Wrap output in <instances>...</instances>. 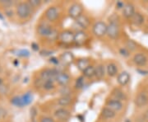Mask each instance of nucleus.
<instances>
[{
    "instance_id": "obj_19",
    "label": "nucleus",
    "mask_w": 148,
    "mask_h": 122,
    "mask_svg": "<svg viewBox=\"0 0 148 122\" xmlns=\"http://www.w3.org/2000/svg\"><path fill=\"white\" fill-rule=\"evenodd\" d=\"M106 72L110 77L116 76L117 74H118V68H117L116 64H113V63L108 64L106 67Z\"/></svg>"
},
{
    "instance_id": "obj_16",
    "label": "nucleus",
    "mask_w": 148,
    "mask_h": 122,
    "mask_svg": "<svg viewBox=\"0 0 148 122\" xmlns=\"http://www.w3.org/2000/svg\"><path fill=\"white\" fill-rule=\"evenodd\" d=\"M76 22H77V24L78 26H80L83 29H86L87 27L90 26V23L89 17H86V15H83V14L82 16H80L77 19H76Z\"/></svg>"
},
{
    "instance_id": "obj_39",
    "label": "nucleus",
    "mask_w": 148,
    "mask_h": 122,
    "mask_svg": "<svg viewBox=\"0 0 148 122\" xmlns=\"http://www.w3.org/2000/svg\"><path fill=\"white\" fill-rule=\"evenodd\" d=\"M50 62L52 63V64H58L59 63V61H58V59L57 58H55V57H53V58L50 59Z\"/></svg>"
},
{
    "instance_id": "obj_20",
    "label": "nucleus",
    "mask_w": 148,
    "mask_h": 122,
    "mask_svg": "<svg viewBox=\"0 0 148 122\" xmlns=\"http://www.w3.org/2000/svg\"><path fill=\"white\" fill-rule=\"evenodd\" d=\"M112 95L114 96V99H116V100H119V101H122V100L126 99L125 93L122 90H120L119 88H115L114 90L113 91Z\"/></svg>"
},
{
    "instance_id": "obj_6",
    "label": "nucleus",
    "mask_w": 148,
    "mask_h": 122,
    "mask_svg": "<svg viewBox=\"0 0 148 122\" xmlns=\"http://www.w3.org/2000/svg\"><path fill=\"white\" fill-rule=\"evenodd\" d=\"M74 36L75 33L72 32L71 30H65L64 32H61L60 34V40L64 44H72L74 42Z\"/></svg>"
},
{
    "instance_id": "obj_35",
    "label": "nucleus",
    "mask_w": 148,
    "mask_h": 122,
    "mask_svg": "<svg viewBox=\"0 0 148 122\" xmlns=\"http://www.w3.org/2000/svg\"><path fill=\"white\" fill-rule=\"evenodd\" d=\"M119 53L121 55L124 56V57H127L129 55V51L127 50V48H122L119 50Z\"/></svg>"
},
{
    "instance_id": "obj_38",
    "label": "nucleus",
    "mask_w": 148,
    "mask_h": 122,
    "mask_svg": "<svg viewBox=\"0 0 148 122\" xmlns=\"http://www.w3.org/2000/svg\"><path fill=\"white\" fill-rule=\"evenodd\" d=\"M124 5H125V4H124L123 2H121V1H119V2H117L116 6L118 8H123Z\"/></svg>"
},
{
    "instance_id": "obj_13",
    "label": "nucleus",
    "mask_w": 148,
    "mask_h": 122,
    "mask_svg": "<svg viewBox=\"0 0 148 122\" xmlns=\"http://www.w3.org/2000/svg\"><path fill=\"white\" fill-rule=\"evenodd\" d=\"M135 14V9L134 6L132 3H126L123 8V15L126 18H132L133 15Z\"/></svg>"
},
{
    "instance_id": "obj_11",
    "label": "nucleus",
    "mask_w": 148,
    "mask_h": 122,
    "mask_svg": "<svg viewBox=\"0 0 148 122\" xmlns=\"http://www.w3.org/2000/svg\"><path fill=\"white\" fill-rule=\"evenodd\" d=\"M106 106L114 112H119L123 108V103L121 101H119L116 99H110L106 102Z\"/></svg>"
},
{
    "instance_id": "obj_27",
    "label": "nucleus",
    "mask_w": 148,
    "mask_h": 122,
    "mask_svg": "<svg viewBox=\"0 0 148 122\" xmlns=\"http://www.w3.org/2000/svg\"><path fill=\"white\" fill-rule=\"evenodd\" d=\"M11 103L14 106H17V107H23V102L21 100V96H13L12 99H11Z\"/></svg>"
},
{
    "instance_id": "obj_25",
    "label": "nucleus",
    "mask_w": 148,
    "mask_h": 122,
    "mask_svg": "<svg viewBox=\"0 0 148 122\" xmlns=\"http://www.w3.org/2000/svg\"><path fill=\"white\" fill-rule=\"evenodd\" d=\"M106 74V69L105 66L103 64H99L96 68H95V77L99 79H102Z\"/></svg>"
},
{
    "instance_id": "obj_14",
    "label": "nucleus",
    "mask_w": 148,
    "mask_h": 122,
    "mask_svg": "<svg viewBox=\"0 0 148 122\" xmlns=\"http://www.w3.org/2000/svg\"><path fill=\"white\" fill-rule=\"evenodd\" d=\"M54 116L60 121H67L70 117V113L68 110H66L64 108H60V109H58L57 111H55Z\"/></svg>"
},
{
    "instance_id": "obj_3",
    "label": "nucleus",
    "mask_w": 148,
    "mask_h": 122,
    "mask_svg": "<svg viewBox=\"0 0 148 122\" xmlns=\"http://www.w3.org/2000/svg\"><path fill=\"white\" fill-rule=\"evenodd\" d=\"M83 8L80 3H73L70 6L69 10V15L73 19H77L80 16L82 15Z\"/></svg>"
},
{
    "instance_id": "obj_5",
    "label": "nucleus",
    "mask_w": 148,
    "mask_h": 122,
    "mask_svg": "<svg viewBox=\"0 0 148 122\" xmlns=\"http://www.w3.org/2000/svg\"><path fill=\"white\" fill-rule=\"evenodd\" d=\"M53 27L46 23H41L37 27L38 34L41 37H49V35L53 32Z\"/></svg>"
},
{
    "instance_id": "obj_8",
    "label": "nucleus",
    "mask_w": 148,
    "mask_h": 122,
    "mask_svg": "<svg viewBox=\"0 0 148 122\" xmlns=\"http://www.w3.org/2000/svg\"><path fill=\"white\" fill-rule=\"evenodd\" d=\"M45 17L49 21H56L58 17V10L55 7H50L45 11Z\"/></svg>"
},
{
    "instance_id": "obj_40",
    "label": "nucleus",
    "mask_w": 148,
    "mask_h": 122,
    "mask_svg": "<svg viewBox=\"0 0 148 122\" xmlns=\"http://www.w3.org/2000/svg\"><path fill=\"white\" fill-rule=\"evenodd\" d=\"M32 46H35V47L33 48L34 50H39V45H36L35 44H32Z\"/></svg>"
},
{
    "instance_id": "obj_33",
    "label": "nucleus",
    "mask_w": 148,
    "mask_h": 122,
    "mask_svg": "<svg viewBox=\"0 0 148 122\" xmlns=\"http://www.w3.org/2000/svg\"><path fill=\"white\" fill-rule=\"evenodd\" d=\"M60 93L62 94V96H69L70 93V89L67 86L65 87H62V89L60 90Z\"/></svg>"
},
{
    "instance_id": "obj_34",
    "label": "nucleus",
    "mask_w": 148,
    "mask_h": 122,
    "mask_svg": "<svg viewBox=\"0 0 148 122\" xmlns=\"http://www.w3.org/2000/svg\"><path fill=\"white\" fill-rule=\"evenodd\" d=\"M58 37V32H57L56 30H54V29H53V32H52V33H51V34L49 35V37L48 38H49V40H51V41H54V40H55L56 38Z\"/></svg>"
},
{
    "instance_id": "obj_18",
    "label": "nucleus",
    "mask_w": 148,
    "mask_h": 122,
    "mask_svg": "<svg viewBox=\"0 0 148 122\" xmlns=\"http://www.w3.org/2000/svg\"><path fill=\"white\" fill-rule=\"evenodd\" d=\"M116 113L114 111L111 110L109 107H105L103 108L102 112H101V116L104 117L105 119H112L115 116Z\"/></svg>"
},
{
    "instance_id": "obj_7",
    "label": "nucleus",
    "mask_w": 148,
    "mask_h": 122,
    "mask_svg": "<svg viewBox=\"0 0 148 122\" xmlns=\"http://www.w3.org/2000/svg\"><path fill=\"white\" fill-rule=\"evenodd\" d=\"M148 102V94L145 92H142L138 93L135 98V104L138 107H143L146 106Z\"/></svg>"
},
{
    "instance_id": "obj_21",
    "label": "nucleus",
    "mask_w": 148,
    "mask_h": 122,
    "mask_svg": "<svg viewBox=\"0 0 148 122\" xmlns=\"http://www.w3.org/2000/svg\"><path fill=\"white\" fill-rule=\"evenodd\" d=\"M84 77L87 78V79H92L93 77L95 76V68L93 67L92 65L88 66L86 69H85L84 71L82 72Z\"/></svg>"
},
{
    "instance_id": "obj_30",
    "label": "nucleus",
    "mask_w": 148,
    "mask_h": 122,
    "mask_svg": "<svg viewBox=\"0 0 148 122\" xmlns=\"http://www.w3.org/2000/svg\"><path fill=\"white\" fill-rule=\"evenodd\" d=\"M85 83V80H84V77H79L76 80V83H75V87H76V88H77V89H80V88H82L83 86H84Z\"/></svg>"
},
{
    "instance_id": "obj_9",
    "label": "nucleus",
    "mask_w": 148,
    "mask_h": 122,
    "mask_svg": "<svg viewBox=\"0 0 148 122\" xmlns=\"http://www.w3.org/2000/svg\"><path fill=\"white\" fill-rule=\"evenodd\" d=\"M55 81L58 83V84L60 86H63V87H65L67 85L69 84V82H70V77L68 74L66 73H64V72H59L56 77V79Z\"/></svg>"
},
{
    "instance_id": "obj_29",
    "label": "nucleus",
    "mask_w": 148,
    "mask_h": 122,
    "mask_svg": "<svg viewBox=\"0 0 148 122\" xmlns=\"http://www.w3.org/2000/svg\"><path fill=\"white\" fill-rule=\"evenodd\" d=\"M126 47L128 50H130V51H134L137 47H138V45H137V43L135 42L134 41H132V40H128L127 41V42H126Z\"/></svg>"
},
{
    "instance_id": "obj_26",
    "label": "nucleus",
    "mask_w": 148,
    "mask_h": 122,
    "mask_svg": "<svg viewBox=\"0 0 148 122\" xmlns=\"http://www.w3.org/2000/svg\"><path fill=\"white\" fill-rule=\"evenodd\" d=\"M132 22L135 24V25H142L143 22H144V17L139 13V12H135V14L133 15L132 17Z\"/></svg>"
},
{
    "instance_id": "obj_1",
    "label": "nucleus",
    "mask_w": 148,
    "mask_h": 122,
    "mask_svg": "<svg viewBox=\"0 0 148 122\" xmlns=\"http://www.w3.org/2000/svg\"><path fill=\"white\" fill-rule=\"evenodd\" d=\"M32 8L29 3H19L16 6V14L21 19H27L32 15Z\"/></svg>"
},
{
    "instance_id": "obj_15",
    "label": "nucleus",
    "mask_w": 148,
    "mask_h": 122,
    "mask_svg": "<svg viewBox=\"0 0 148 122\" xmlns=\"http://www.w3.org/2000/svg\"><path fill=\"white\" fill-rule=\"evenodd\" d=\"M133 62L138 66H144V65H146L147 62V58L143 53L136 54L133 56Z\"/></svg>"
},
{
    "instance_id": "obj_22",
    "label": "nucleus",
    "mask_w": 148,
    "mask_h": 122,
    "mask_svg": "<svg viewBox=\"0 0 148 122\" xmlns=\"http://www.w3.org/2000/svg\"><path fill=\"white\" fill-rule=\"evenodd\" d=\"M21 97L24 106H27V105H29L30 103H32V100H33V95H32V92H26L25 94H23L22 96H21Z\"/></svg>"
},
{
    "instance_id": "obj_31",
    "label": "nucleus",
    "mask_w": 148,
    "mask_h": 122,
    "mask_svg": "<svg viewBox=\"0 0 148 122\" xmlns=\"http://www.w3.org/2000/svg\"><path fill=\"white\" fill-rule=\"evenodd\" d=\"M16 55L18 56H21V57H26V56H29L30 55V52L27 50H16Z\"/></svg>"
},
{
    "instance_id": "obj_12",
    "label": "nucleus",
    "mask_w": 148,
    "mask_h": 122,
    "mask_svg": "<svg viewBox=\"0 0 148 122\" xmlns=\"http://www.w3.org/2000/svg\"><path fill=\"white\" fill-rule=\"evenodd\" d=\"M87 39V35L86 33L83 31H78L75 33V36H74V43H76L77 45H83L86 41Z\"/></svg>"
},
{
    "instance_id": "obj_2",
    "label": "nucleus",
    "mask_w": 148,
    "mask_h": 122,
    "mask_svg": "<svg viewBox=\"0 0 148 122\" xmlns=\"http://www.w3.org/2000/svg\"><path fill=\"white\" fill-rule=\"evenodd\" d=\"M107 27L108 25H106L104 21H97L92 27V31L95 37H102L107 34Z\"/></svg>"
},
{
    "instance_id": "obj_32",
    "label": "nucleus",
    "mask_w": 148,
    "mask_h": 122,
    "mask_svg": "<svg viewBox=\"0 0 148 122\" xmlns=\"http://www.w3.org/2000/svg\"><path fill=\"white\" fill-rule=\"evenodd\" d=\"M28 3L30 5L32 6V8H36V7L40 6V4H41V1H40V0H31Z\"/></svg>"
},
{
    "instance_id": "obj_10",
    "label": "nucleus",
    "mask_w": 148,
    "mask_h": 122,
    "mask_svg": "<svg viewBox=\"0 0 148 122\" xmlns=\"http://www.w3.org/2000/svg\"><path fill=\"white\" fill-rule=\"evenodd\" d=\"M74 55L72 52H64L60 55V61L65 66H69L73 62Z\"/></svg>"
},
{
    "instance_id": "obj_37",
    "label": "nucleus",
    "mask_w": 148,
    "mask_h": 122,
    "mask_svg": "<svg viewBox=\"0 0 148 122\" xmlns=\"http://www.w3.org/2000/svg\"><path fill=\"white\" fill-rule=\"evenodd\" d=\"M1 3L5 7H9V6L12 5V2H11V1H2Z\"/></svg>"
},
{
    "instance_id": "obj_17",
    "label": "nucleus",
    "mask_w": 148,
    "mask_h": 122,
    "mask_svg": "<svg viewBox=\"0 0 148 122\" xmlns=\"http://www.w3.org/2000/svg\"><path fill=\"white\" fill-rule=\"evenodd\" d=\"M129 80H130V75L126 71L122 72L121 74H119V76H118V79H117L119 84L121 85V86L127 85L128 83V82H129Z\"/></svg>"
},
{
    "instance_id": "obj_41",
    "label": "nucleus",
    "mask_w": 148,
    "mask_h": 122,
    "mask_svg": "<svg viewBox=\"0 0 148 122\" xmlns=\"http://www.w3.org/2000/svg\"><path fill=\"white\" fill-rule=\"evenodd\" d=\"M2 83H3V80H2V79H0V86L2 85Z\"/></svg>"
},
{
    "instance_id": "obj_28",
    "label": "nucleus",
    "mask_w": 148,
    "mask_h": 122,
    "mask_svg": "<svg viewBox=\"0 0 148 122\" xmlns=\"http://www.w3.org/2000/svg\"><path fill=\"white\" fill-rule=\"evenodd\" d=\"M43 88L45 90L49 91L52 90L54 88V84H53V81L52 80H47V81H44L42 84Z\"/></svg>"
},
{
    "instance_id": "obj_36",
    "label": "nucleus",
    "mask_w": 148,
    "mask_h": 122,
    "mask_svg": "<svg viewBox=\"0 0 148 122\" xmlns=\"http://www.w3.org/2000/svg\"><path fill=\"white\" fill-rule=\"evenodd\" d=\"M40 122H55L54 121V120H53V118H51V117H43L42 119L40 120Z\"/></svg>"
},
{
    "instance_id": "obj_4",
    "label": "nucleus",
    "mask_w": 148,
    "mask_h": 122,
    "mask_svg": "<svg viewBox=\"0 0 148 122\" xmlns=\"http://www.w3.org/2000/svg\"><path fill=\"white\" fill-rule=\"evenodd\" d=\"M119 34V27L118 22L110 21L107 27V36L111 39H116Z\"/></svg>"
},
{
    "instance_id": "obj_24",
    "label": "nucleus",
    "mask_w": 148,
    "mask_h": 122,
    "mask_svg": "<svg viewBox=\"0 0 148 122\" xmlns=\"http://www.w3.org/2000/svg\"><path fill=\"white\" fill-rule=\"evenodd\" d=\"M72 97L70 96H62L58 100V104L62 106H66L72 102Z\"/></svg>"
},
{
    "instance_id": "obj_23",
    "label": "nucleus",
    "mask_w": 148,
    "mask_h": 122,
    "mask_svg": "<svg viewBox=\"0 0 148 122\" xmlns=\"http://www.w3.org/2000/svg\"><path fill=\"white\" fill-rule=\"evenodd\" d=\"M77 68L81 70V71H84L85 69H86L88 66H90L89 64V60L86 59H80L77 60Z\"/></svg>"
}]
</instances>
